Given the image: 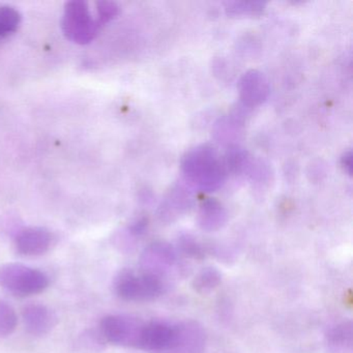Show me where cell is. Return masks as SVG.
Listing matches in <instances>:
<instances>
[{
    "label": "cell",
    "mask_w": 353,
    "mask_h": 353,
    "mask_svg": "<svg viewBox=\"0 0 353 353\" xmlns=\"http://www.w3.org/2000/svg\"><path fill=\"white\" fill-rule=\"evenodd\" d=\"M183 170L190 183L206 191L216 189L224 181V166L216 152L208 146L190 152L183 159Z\"/></svg>",
    "instance_id": "obj_1"
},
{
    "label": "cell",
    "mask_w": 353,
    "mask_h": 353,
    "mask_svg": "<svg viewBox=\"0 0 353 353\" xmlns=\"http://www.w3.org/2000/svg\"><path fill=\"white\" fill-rule=\"evenodd\" d=\"M221 280L222 276L216 268H205L194 280V288L197 292L205 294L216 288Z\"/></svg>",
    "instance_id": "obj_14"
},
{
    "label": "cell",
    "mask_w": 353,
    "mask_h": 353,
    "mask_svg": "<svg viewBox=\"0 0 353 353\" xmlns=\"http://www.w3.org/2000/svg\"><path fill=\"white\" fill-rule=\"evenodd\" d=\"M175 340V325L166 322L143 323L137 348L148 352L172 350Z\"/></svg>",
    "instance_id": "obj_6"
},
{
    "label": "cell",
    "mask_w": 353,
    "mask_h": 353,
    "mask_svg": "<svg viewBox=\"0 0 353 353\" xmlns=\"http://www.w3.org/2000/svg\"><path fill=\"white\" fill-rule=\"evenodd\" d=\"M160 276L144 272L135 274L132 270H123L115 279L117 294L125 301H148L158 297L163 292Z\"/></svg>",
    "instance_id": "obj_3"
},
{
    "label": "cell",
    "mask_w": 353,
    "mask_h": 353,
    "mask_svg": "<svg viewBox=\"0 0 353 353\" xmlns=\"http://www.w3.org/2000/svg\"><path fill=\"white\" fill-rule=\"evenodd\" d=\"M263 3H232L227 5V13L230 15H256L263 11Z\"/></svg>",
    "instance_id": "obj_17"
},
{
    "label": "cell",
    "mask_w": 353,
    "mask_h": 353,
    "mask_svg": "<svg viewBox=\"0 0 353 353\" xmlns=\"http://www.w3.org/2000/svg\"><path fill=\"white\" fill-rule=\"evenodd\" d=\"M176 261L172 247L164 243H152L144 250L141 256V266L144 272L160 276L168 272Z\"/></svg>",
    "instance_id": "obj_7"
},
{
    "label": "cell",
    "mask_w": 353,
    "mask_h": 353,
    "mask_svg": "<svg viewBox=\"0 0 353 353\" xmlns=\"http://www.w3.org/2000/svg\"><path fill=\"white\" fill-rule=\"evenodd\" d=\"M48 276L23 264L9 263L0 268V285L20 296L37 294L48 286Z\"/></svg>",
    "instance_id": "obj_2"
},
{
    "label": "cell",
    "mask_w": 353,
    "mask_h": 353,
    "mask_svg": "<svg viewBox=\"0 0 353 353\" xmlns=\"http://www.w3.org/2000/svg\"><path fill=\"white\" fill-rule=\"evenodd\" d=\"M330 343L338 347H345L346 345L351 344V338H352V330L350 324H341L332 330L328 334Z\"/></svg>",
    "instance_id": "obj_16"
},
{
    "label": "cell",
    "mask_w": 353,
    "mask_h": 353,
    "mask_svg": "<svg viewBox=\"0 0 353 353\" xmlns=\"http://www.w3.org/2000/svg\"><path fill=\"white\" fill-rule=\"evenodd\" d=\"M100 28L98 20L92 19L88 3L75 0L65 5L63 30L72 42L88 44L96 38Z\"/></svg>",
    "instance_id": "obj_4"
},
{
    "label": "cell",
    "mask_w": 353,
    "mask_h": 353,
    "mask_svg": "<svg viewBox=\"0 0 353 353\" xmlns=\"http://www.w3.org/2000/svg\"><path fill=\"white\" fill-rule=\"evenodd\" d=\"M22 317L26 330L34 336L47 334L55 323L52 312L46 305L40 303H32L24 307Z\"/></svg>",
    "instance_id": "obj_10"
},
{
    "label": "cell",
    "mask_w": 353,
    "mask_h": 353,
    "mask_svg": "<svg viewBox=\"0 0 353 353\" xmlns=\"http://www.w3.org/2000/svg\"><path fill=\"white\" fill-rule=\"evenodd\" d=\"M143 323L125 315H110L101 323L103 334L109 342L121 346L137 347Z\"/></svg>",
    "instance_id": "obj_5"
},
{
    "label": "cell",
    "mask_w": 353,
    "mask_h": 353,
    "mask_svg": "<svg viewBox=\"0 0 353 353\" xmlns=\"http://www.w3.org/2000/svg\"><path fill=\"white\" fill-rule=\"evenodd\" d=\"M51 245V235L46 229L32 227L18 234L16 245L20 253L26 256H39L46 253Z\"/></svg>",
    "instance_id": "obj_9"
},
{
    "label": "cell",
    "mask_w": 353,
    "mask_h": 353,
    "mask_svg": "<svg viewBox=\"0 0 353 353\" xmlns=\"http://www.w3.org/2000/svg\"><path fill=\"white\" fill-rule=\"evenodd\" d=\"M205 345L203 328L189 321L175 325V340L172 350L175 353H202Z\"/></svg>",
    "instance_id": "obj_8"
},
{
    "label": "cell",
    "mask_w": 353,
    "mask_h": 353,
    "mask_svg": "<svg viewBox=\"0 0 353 353\" xmlns=\"http://www.w3.org/2000/svg\"><path fill=\"white\" fill-rule=\"evenodd\" d=\"M98 22L100 26L112 20L119 14V7L117 3L111 1H101L98 3Z\"/></svg>",
    "instance_id": "obj_18"
},
{
    "label": "cell",
    "mask_w": 353,
    "mask_h": 353,
    "mask_svg": "<svg viewBox=\"0 0 353 353\" xmlns=\"http://www.w3.org/2000/svg\"><path fill=\"white\" fill-rule=\"evenodd\" d=\"M226 212L219 202L208 200L202 205L199 224L206 231L218 230L226 222Z\"/></svg>",
    "instance_id": "obj_12"
},
{
    "label": "cell",
    "mask_w": 353,
    "mask_h": 353,
    "mask_svg": "<svg viewBox=\"0 0 353 353\" xmlns=\"http://www.w3.org/2000/svg\"><path fill=\"white\" fill-rule=\"evenodd\" d=\"M270 94V86L263 74L251 71L243 75L241 81V96L249 106L261 104Z\"/></svg>",
    "instance_id": "obj_11"
},
{
    "label": "cell",
    "mask_w": 353,
    "mask_h": 353,
    "mask_svg": "<svg viewBox=\"0 0 353 353\" xmlns=\"http://www.w3.org/2000/svg\"><path fill=\"white\" fill-rule=\"evenodd\" d=\"M352 158H351V152H348L347 154H344V157L342 158V165L344 167L345 170L351 174V164H352Z\"/></svg>",
    "instance_id": "obj_19"
},
{
    "label": "cell",
    "mask_w": 353,
    "mask_h": 353,
    "mask_svg": "<svg viewBox=\"0 0 353 353\" xmlns=\"http://www.w3.org/2000/svg\"><path fill=\"white\" fill-rule=\"evenodd\" d=\"M21 23V15L15 8L3 6L0 7V38L15 32Z\"/></svg>",
    "instance_id": "obj_13"
},
{
    "label": "cell",
    "mask_w": 353,
    "mask_h": 353,
    "mask_svg": "<svg viewBox=\"0 0 353 353\" xmlns=\"http://www.w3.org/2000/svg\"><path fill=\"white\" fill-rule=\"evenodd\" d=\"M18 318L11 305L0 301V338L9 336L17 326Z\"/></svg>",
    "instance_id": "obj_15"
}]
</instances>
